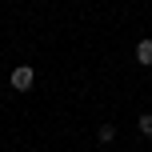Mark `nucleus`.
<instances>
[{
  "instance_id": "obj_4",
  "label": "nucleus",
  "mask_w": 152,
  "mask_h": 152,
  "mask_svg": "<svg viewBox=\"0 0 152 152\" xmlns=\"http://www.w3.org/2000/svg\"><path fill=\"white\" fill-rule=\"evenodd\" d=\"M136 128H140V136H148V140H152V112L140 116V120H136Z\"/></svg>"
},
{
  "instance_id": "obj_1",
  "label": "nucleus",
  "mask_w": 152,
  "mask_h": 152,
  "mask_svg": "<svg viewBox=\"0 0 152 152\" xmlns=\"http://www.w3.org/2000/svg\"><path fill=\"white\" fill-rule=\"evenodd\" d=\"M8 80H12V88H16V92H28L32 84H36V72H32L28 64H20V68H12V76H8Z\"/></svg>"
},
{
  "instance_id": "obj_2",
  "label": "nucleus",
  "mask_w": 152,
  "mask_h": 152,
  "mask_svg": "<svg viewBox=\"0 0 152 152\" xmlns=\"http://www.w3.org/2000/svg\"><path fill=\"white\" fill-rule=\"evenodd\" d=\"M136 64H144V68H152V40H148V36H144V40L136 44Z\"/></svg>"
},
{
  "instance_id": "obj_3",
  "label": "nucleus",
  "mask_w": 152,
  "mask_h": 152,
  "mask_svg": "<svg viewBox=\"0 0 152 152\" xmlns=\"http://www.w3.org/2000/svg\"><path fill=\"white\" fill-rule=\"evenodd\" d=\"M96 140H100V144H112V140H116V124H100V128H96Z\"/></svg>"
}]
</instances>
